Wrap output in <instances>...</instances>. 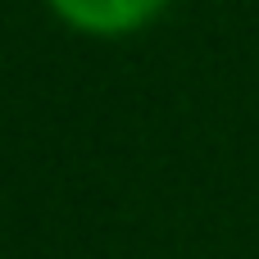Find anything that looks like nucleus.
<instances>
[{
	"instance_id": "1",
	"label": "nucleus",
	"mask_w": 259,
	"mask_h": 259,
	"mask_svg": "<svg viewBox=\"0 0 259 259\" xmlns=\"http://www.w3.org/2000/svg\"><path fill=\"white\" fill-rule=\"evenodd\" d=\"M168 0H50V9L91 36H127L137 27H146Z\"/></svg>"
}]
</instances>
